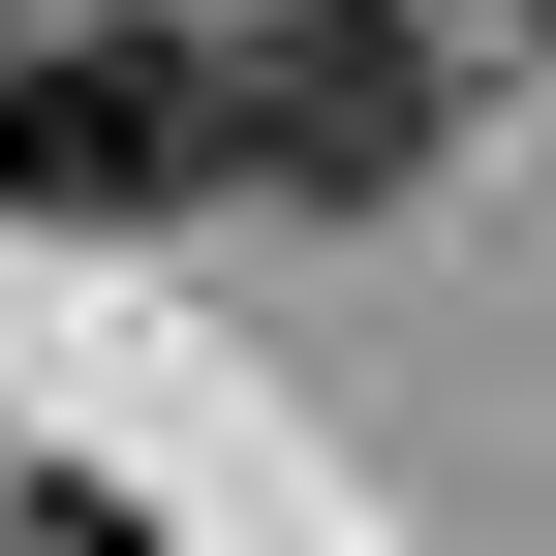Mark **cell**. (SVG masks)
<instances>
[{
    "mask_svg": "<svg viewBox=\"0 0 556 556\" xmlns=\"http://www.w3.org/2000/svg\"><path fill=\"white\" fill-rule=\"evenodd\" d=\"M217 186V31H31L0 62V217H155Z\"/></svg>",
    "mask_w": 556,
    "mask_h": 556,
    "instance_id": "obj_1",
    "label": "cell"
},
{
    "mask_svg": "<svg viewBox=\"0 0 556 556\" xmlns=\"http://www.w3.org/2000/svg\"><path fill=\"white\" fill-rule=\"evenodd\" d=\"M217 155L248 186H433V31L402 0H248L217 31Z\"/></svg>",
    "mask_w": 556,
    "mask_h": 556,
    "instance_id": "obj_2",
    "label": "cell"
},
{
    "mask_svg": "<svg viewBox=\"0 0 556 556\" xmlns=\"http://www.w3.org/2000/svg\"><path fill=\"white\" fill-rule=\"evenodd\" d=\"M526 31H556V0H526Z\"/></svg>",
    "mask_w": 556,
    "mask_h": 556,
    "instance_id": "obj_3",
    "label": "cell"
}]
</instances>
